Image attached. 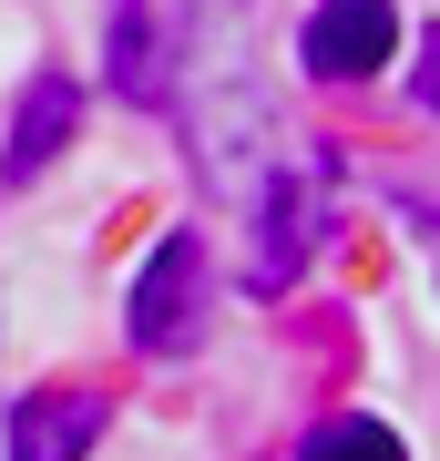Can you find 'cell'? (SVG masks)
<instances>
[{"label":"cell","mask_w":440,"mask_h":461,"mask_svg":"<svg viewBox=\"0 0 440 461\" xmlns=\"http://www.w3.org/2000/svg\"><path fill=\"white\" fill-rule=\"evenodd\" d=\"M195 318H205V247L175 226V236L144 257V277H133L123 329H133V348H144V359H175V348H195Z\"/></svg>","instance_id":"obj_1"},{"label":"cell","mask_w":440,"mask_h":461,"mask_svg":"<svg viewBox=\"0 0 440 461\" xmlns=\"http://www.w3.org/2000/svg\"><path fill=\"white\" fill-rule=\"evenodd\" d=\"M390 41H400V11L390 0H318V21H308V72L318 83H369L379 62H390Z\"/></svg>","instance_id":"obj_2"},{"label":"cell","mask_w":440,"mask_h":461,"mask_svg":"<svg viewBox=\"0 0 440 461\" xmlns=\"http://www.w3.org/2000/svg\"><path fill=\"white\" fill-rule=\"evenodd\" d=\"M103 420H113L103 390H31L11 411V461H82L103 441Z\"/></svg>","instance_id":"obj_3"},{"label":"cell","mask_w":440,"mask_h":461,"mask_svg":"<svg viewBox=\"0 0 440 461\" xmlns=\"http://www.w3.org/2000/svg\"><path fill=\"white\" fill-rule=\"evenodd\" d=\"M72 113H82V93L62 83V72H41V83L21 93V123H11V185H31V175H41V154L72 133Z\"/></svg>","instance_id":"obj_4"},{"label":"cell","mask_w":440,"mask_h":461,"mask_svg":"<svg viewBox=\"0 0 440 461\" xmlns=\"http://www.w3.org/2000/svg\"><path fill=\"white\" fill-rule=\"evenodd\" d=\"M297 461H409L400 451V430H379V420H328L297 441Z\"/></svg>","instance_id":"obj_5"},{"label":"cell","mask_w":440,"mask_h":461,"mask_svg":"<svg viewBox=\"0 0 440 461\" xmlns=\"http://www.w3.org/2000/svg\"><path fill=\"white\" fill-rule=\"evenodd\" d=\"M420 103H440V51H430V62H420Z\"/></svg>","instance_id":"obj_6"}]
</instances>
